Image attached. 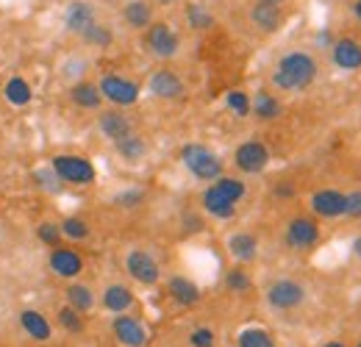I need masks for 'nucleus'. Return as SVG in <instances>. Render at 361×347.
Wrapping results in <instances>:
<instances>
[{
    "mask_svg": "<svg viewBox=\"0 0 361 347\" xmlns=\"http://www.w3.org/2000/svg\"><path fill=\"white\" fill-rule=\"evenodd\" d=\"M189 345L192 347H214L217 345V334H214V328H209V325L195 328V331L189 334Z\"/></svg>",
    "mask_w": 361,
    "mask_h": 347,
    "instance_id": "4c0bfd02",
    "label": "nucleus"
},
{
    "mask_svg": "<svg viewBox=\"0 0 361 347\" xmlns=\"http://www.w3.org/2000/svg\"><path fill=\"white\" fill-rule=\"evenodd\" d=\"M156 6H178V3H186V0H153Z\"/></svg>",
    "mask_w": 361,
    "mask_h": 347,
    "instance_id": "a18cd8bd",
    "label": "nucleus"
},
{
    "mask_svg": "<svg viewBox=\"0 0 361 347\" xmlns=\"http://www.w3.org/2000/svg\"><path fill=\"white\" fill-rule=\"evenodd\" d=\"M78 42L84 44V47H90V50L106 53V50H111L114 42H117V25L111 20H106V17H100V20H94L90 28L78 37Z\"/></svg>",
    "mask_w": 361,
    "mask_h": 347,
    "instance_id": "412c9836",
    "label": "nucleus"
},
{
    "mask_svg": "<svg viewBox=\"0 0 361 347\" xmlns=\"http://www.w3.org/2000/svg\"><path fill=\"white\" fill-rule=\"evenodd\" d=\"M250 114L262 123H272L283 114V103L272 89H259L256 95H250Z\"/></svg>",
    "mask_w": 361,
    "mask_h": 347,
    "instance_id": "b1692460",
    "label": "nucleus"
},
{
    "mask_svg": "<svg viewBox=\"0 0 361 347\" xmlns=\"http://www.w3.org/2000/svg\"><path fill=\"white\" fill-rule=\"evenodd\" d=\"M37 239L47 245V248H59L61 242H64V233H61V225L56 222V219H42L39 225H37Z\"/></svg>",
    "mask_w": 361,
    "mask_h": 347,
    "instance_id": "c9c22d12",
    "label": "nucleus"
},
{
    "mask_svg": "<svg viewBox=\"0 0 361 347\" xmlns=\"http://www.w3.org/2000/svg\"><path fill=\"white\" fill-rule=\"evenodd\" d=\"M264 3H278V6H283L286 0H264Z\"/></svg>",
    "mask_w": 361,
    "mask_h": 347,
    "instance_id": "de8ad7c7",
    "label": "nucleus"
},
{
    "mask_svg": "<svg viewBox=\"0 0 361 347\" xmlns=\"http://www.w3.org/2000/svg\"><path fill=\"white\" fill-rule=\"evenodd\" d=\"M247 25L262 34V37H272L286 25V8L278 3H264V0H250L247 11H245Z\"/></svg>",
    "mask_w": 361,
    "mask_h": 347,
    "instance_id": "6e6552de",
    "label": "nucleus"
},
{
    "mask_svg": "<svg viewBox=\"0 0 361 347\" xmlns=\"http://www.w3.org/2000/svg\"><path fill=\"white\" fill-rule=\"evenodd\" d=\"M156 17H159V6L153 0H120L114 8V25L128 31V34H136V37Z\"/></svg>",
    "mask_w": 361,
    "mask_h": 347,
    "instance_id": "39448f33",
    "label": "nucleus"
},
{
    "mask_svg": "<svg viewBox=\"0 0 361 347\" xmlns=\"http://www.w3.org/2000/svg\"><path fill=\"white\" fill-rule=\"evenodd\" d=\"M200 209L214 219H233L239 206H231V203H226V200H220L217 195H212L209 189H203V192H200Z\"/></svg>",
    "mask_w": 361,
    "mask_h": 347,
    "instance_id": "2f4dec72",
    "label": "nucleus"
},
{
    "mask_svg": "<svg viewBox=\"0 0 361 347\" xmlns=\"http://www.w3.org/2000/svg\"><path fill=\"white\" fill-rule=\"evenodd\" d=\"M61 233H64V239H70V242H84V239H90V222L84 217H64L61 222Z\"/></svg>",
    "mask_w": 361,
    "mask_h": 347,
    "instance_id": "f704fd0d",
    "label": "nucleus"
},
{
    "mask_svg": "<svg viewBox=\"0 0 361 347\" xmlns=\"http://www.w3.org/2000/svg\"><path fill=\"white\" fill-rule=\"evenodd\" d=\"M139 44H142V50L150 56V59H156V61H173V59H178L180 50H183V37H180V31L167 20V17H156L142 34H139Z\"/></svg>",
    "mask_w": 361,
    "mask_h": 347,
    "instance_id": "f03ea898",
    "label": "nucleus"
},
{
    "mask_svg": "<svg viewBox=\"0 0 361 347\" xmlns=\"http://www.w3.org/2000/svg\"><path fill=\"white\" fill-rule=\"evenodd\" d=\"M350 253H353L356 261H361V233H356V236L350 239Z\"/></svg>",
    "mask_w": 361,
    "mask_h": 347,
    "instance_id": "37998d69",
    "label": "nucleus"
},
{
    "mask_svg": "<svg viewBox=\"0 0 361 347\" xmlns=\"http://www.w3.org/2000/svg\"><path fill=\"white\" fill-rule=\"evenodd\" d=\"M275 195H278V197H283V195H295V189H292V186H278Z\"/></svg>",
    "mask_w": 361,
    "mask_h": 347,
    "instance_id": "c03bdc74",
    "label": "nucleus"
},
{
    "mask_svg": "<svg viewBox=\"0 0 361 347\" xmlns=\"http://www.w3.org/2000/svg\"><path fill=\"white\" fill-rule=\"evenodd\" d=\"M145 89H147V95H153L156 100H167V103L180 100V97L186 95V84H183V78H180L173 67H159V70H153V73L147 75Z\"/></svg>",
    "mask_w": 361,
    "mask_h": 347,
    "instance_id": "ddd939ff",
    "label": "nucleus"
},
{
    "mask_svg": "<svg viewBox=\"0 0 361 347\" xmlns=\"http://www.w3.org/2000/svg\"><path fill=\"white\" fill-rule=\"evenodd\" d=\"M226 248L228 253H231V259L236 261V264H245V267L253 264V261L259 259V253H262V242H259V236L253 231H233V233H228Z\"/></svg>",
    "mask_w": 361,
    "mask_h": 347,
    "instance_id": "aec40b11",
    "label": "nucleus"
},
{
    "mask_svg": "<svg viewBox=\"0 0 361 347\" xmlns=\"http://www.w3.org/2000/svg\"><path fill=\"white\" fill-rule=\"evenodd\" d=\"M331 64L339 73H361V39L359 37H336L331 42Z\"/></svg>",
    "mask_w": 361,
    "mask_h": 347,
    "instance_id": "dca6fc26",
    "label": "nucleus"
},
{
    "mask_svg": "<svg viewBox=\"0 0 361 347\" xmlns=\"http://www.w3.org/2000/svg\"><path fill=\"white\" fill-rule=\"evenodd\" d=\"M309 209L317 219H339L345 217L348 212V192L342 189H334V186H325V189H317L309 197Z\"/></svg>",
    "mask_w": 361,
    "mask_h": 347,
    "instance_id": "4468645a",
    "label": "nucleus"
},
{
    "mask_svg": "<svg viewBox=\"0 0 361 347\" xmlns=\"http://www.w3.org/2000/svg\"><path fill=\"white\" fill-rule=\"evenodd\" d=\"M264 300L272 311L278 314H289V311H298L303 308L309 300V286L295 278V275H278L272 278L270 284L264 286Z\"/></svg>",
    "mask_w": 361,
    "mask_h": 347,
    "instance_id": "7ed1b4c3",
    "label": "nucleus"
},
{
    "mask_svg": "<svg viewBox=\"0 0 361 347\" xmlns=\"http://www.w3.org/2000/svg\"><path fill=\"white\" fill-rule=\"evenodd\" d=\"M50 170L56 173V178L61 183H70V186H92L94 183V164L84 156H75V153H59L50 159Z\"/></svg>",
    "mask_w": 361,
    "mask_h": 347,
    "instance_id": "0eeeda50",
    "label": "nucleus"
},
{
    "mask_svg": "<svg viewBox=\"0 0 361 347\" xmlns=\"http://www.w3.org/2000/svg\"><path fill=\"white\" fill-rule=\"evenodd\" d=\"M319 78V56L312 47H286L270 70V89L281 95H300Z\"/></svg>",
    "mask_w": 361,
    "mask_h": 347,
    "instance_id": "f257e3e1",
    "label": "nucleus"
},
{
    "mask_svg": "<svg viewBox=\"0 0 361 347\" xmlns=\"http://www.w3.org/2000/svg\"><path fill=\"white\" fill-rule=\"evenodd\" d=\"M319 239H322V228H319V219L314 214H295V217H289L286 228H283V242L295 253L314 250Z\"/></svg>",
    "mask_w": 361,
    "mask_h": 347,
    "instance_id": "423d86ee",
    "label": "nucleus"
},
{
    "mask_svg": "<svg viewBox=\"0 0 361 347\" xmlns=\"http://www.w3.org/2000/svg\"><path fill=\"white\" fill-rule=\"evenodd\" d=\"M47 267H50L53 275H59V278H64V281H75V278L84 272L87 261H84V256H81L78 250L59 245V248H50V253H47Z\"/></svg>",
    "mask_w": 361,
    "mask_h": 347,
    "instance_id": "f3484780",
    "label": "nucleus"
},
{
    "mask_svg": "<svg viewBox=\"0 0 361 347\" xmlns=\"http://www.w3.org/2000/svg\"><path fill=\"white\" fill-rule=\"evenodd\" d=\"M114 150H117V156H120L126 164H139V162L147 156V139H145L142 133L131 130L128 136H123V139L114 142Z\"/></svg>",
    "mask_w": 361,
    "mask_h": 347,
    "instance_id": "c85d7f7f",
    "label": "nucleus"
},
{
    "mask_svg": "<svg viewBox=\"0 0 361 347\" xmlns=\"http://www.w3.org/2000/svg\"><path fill=\"white\" fill-rule=\"evenodd\" d=\"M94 126H97L103 139H109V142L114 145L117 139H123V136H128V133L134 130V120H131L123 109L111 106V109H100V111H97V123H94Z\"/></svg>",
    "mask_w": 361,
    "mask_h": 347,
    "instance_id": "a211bd4d",
    "label": "nucleus"
},
{
    "mask_svg": "<svg viewBox=\"0 0 361 347\" xmlns=\"http://www.w3.org/2000/svg\"><path fill=\"white\" fill-rule=\"evenodd\" d=\"M20 328L28 339L39 342V345H50L53 342V325L47 322V317L37 308H23L20 311Z\"/></svg>",
    "mask_w": 361,
    "mask_h": 347,
    "instance_id": "4be33fe9",
    "label": "nucleus"
},
{
    "mask_svg": "<svg viewBox=\"0 0 361 347\" xmlns=\"http://www.w3.org/2000/svg\"><path fill=\"white\" fill-rule=\"evenodd\" d=\"M345 14L361 25V0H345Z\"/></svg>",
    "mask_w": 361,
    "mask_h": 347,
    "instance_id": "79ce46f5",
    "label": "nucleus"
},
{
    "mask_svg": "<svg viewBox=\"0 0 361 347\" xmlns=\"http://www.w3.org/2000/svg\"><path fill=\"white\" fill-rule=\"evenodd\" d=\"M34 183L47 189V192H59V189H61V181L56 178V173H53L50 167H47V170H37V173H34Z\"/></svg>",
    "mask_w": 361,
    "mask_h": 347,
    "instance_id": "ea45409f",
    "label": "nucleus"
},
{
    "mask_svg": "<svg viewBox=\"0 0 361 347\" xmlns=\"http://www.w3.org/2000/svg\"><path fill=\"white\" fill-rule=\"evenodd\" d=\"M97 89H100L103 100L111 103V106H117V109H131V106L139 103V97H142V87H139L136 81H131V78L120 75V73H106V75H100Z\"/></svg>",
    "mask_w": 361,
    "mask_h": 347,
    "instance_id": "1a4fd4ad",
    "label": "nucleus"
},
{
    "mask_svg": "<svg viewBox=\"0 0 361 347\" xmlns=\"http://www.w3.org/2000/svg\"><path fill=\"white\" fill-rule=\"evenodd\" d=\"M142 200H145V192L142 189H126V192H120L114 197V206H120V209H136V206H142Z\"/></svg>",
    "mask_w": 361,
    "mask_h": 347,
    "instance_id": "58836bf2",
    "label": "nucleus"
},
{
    "mask_svg": "<svg viewBox=\"0 0 361 347\" xmlns=\"http://www.w3.org/2000/svg\"><path fill=\"white\" fill-rule=\"evenodd\" d=\"M236 347H278L275 336L262 325H247L236 334Z\"/></svg>",
    "mask_w": 361,
    "mask_h": 347,
    "instance_id": "c756f323",
    "label": "nucleus"
},
{
    "mask_svg": "<svg viewBox=\"0 0 361 347\" xmlns=\"http://www.w3.org/2000/svg\"><path fill=\"white\" fill-rule=\"evenodd\" d=\"M183 23H186L189 31L206 34V31H212V28L217 25V17L212 14V8H209L206 3H200V0H186V3H183Z\"/></svg>",
    "mask_w": 361,
    "mask_h": 347,
    "instance_id": "393cba45",
    "label": "nucleus"
},
{
    "mask_svg": "<svg viewBox=\"0 0 361 347\" xmlns=\"http://www.w3.org/2000/svg\"><path fill=\"white\" fill-rule=\"evenodd\" d=\"M167 295H170L180 308H192V305L200 303V298H203L200 286H197L192 278H186V275H173V278H167Z\"/></svg>",
    "mask_w": 361,
    "mask_h": 347,
    "instance_id": "a878e982",
    "label": "nucleus"
},
{
    "mask_svg": "<svg viewBox=\"0 0 361 347\" xmlns=\"http://www.w3.org/2000/svg\"><path fill=\"white\" fill-rule=\"evenodd\" d=\"M67 97H70V103L75 106V109H81V111H100L103 109V95H100V89L94 81H73L70 89H67Z\"/></svg>",
    "mask_w": 361,
    "mask_h": 347,
    "instance_id": "5701e85b",
    "label": "nucleus"
},
{
    "mask_svg": "<svg viewBox=\"0 0 361 347\" xmlns=\"http://www.w3.org/2000/svg\"><path fill=\"white\" fill-rule=\"evenodd\" d=\"M56 322H59V328H61L64 334H70V336H81V334L87 331V319H84V314L75 311L73 305H67V303L56 311Z\"/></svg>",
    "mask_w": 361,
    "mask_h": 347,
    "instance_id": "7c9ffc66",
    "label": "nucleus"
},
{
    "mask_svg": "<svg viewBox=\"0 0 361 347\" xmlns=\"http://www.w3.org/2000/svg\"><path fill=\"white\" fill-rule=\"evenodd\" d=\"M270 159H272L270 147L264 142H259V139H247V142L236 145V150H233V167L245 175L264 173L267 164H270Z\"/></svg>",
    "mask_w": 361,
    "mask_h": 347,
    "instance_id": "9b49d317",
    "label": "nucleus"
},
{
    "mask_svg": "<svg viewBox=\"0 0 361 347\" xmlns=\"http://www.w3.org/2000/svg\"><path fill=\"white\" fill-rule=\"evenodd\" d=\"M348 219H361V189H353L348 192V212H345Z\"/></svg>",
    "mask_w": 361,
    "mask_h": 347,
    "instance_id": "a19ab883",
    "label": "nucleus"
},
{
    "mask_svg": "<svg viewBox=\"0 0 361 347\" xmlns=\"http://www.w3.org/2000/svg\"><path fill=\"white\" fill-rule=\"evenodd\" d=\"M100 305H103V311H109L111 317L128 314L136 305L134 289H131L126 281H111V284H106L103 292H100Z\"/></svg>",
    "mask_w": 361,
    "mask_h": 347,
    "instance_id": "6ab92c4d",
    "label": "nucleus"
},
{
    "mask_svg": "<svg viewBox=\"0 0 361 347\" xmlns=\"http://www.w3.org/2000/svg\"><path fill=\"white\" fill-rule=\"evenodd\" d=\"M3 95H6V100H8L11 106H28L31 97H34V89H31V84H28L25 78H17V75H14V78L6 81Z\"/></svg>",
    "mask_w": 361,
    "mask_h": 347,
    "instance_id": "473e14b6",
    "label": "nucleus"
},
{
    "mask_svg": "<svg viewBox=\"0 0 361 347\" xmlns=\"http://www.w3.org/2000/svg\"><path fill=\"white\" fill-rule=\"evenodd\" d=\"M359 109H361V103H359Z\"/></svg>",
    "mask_w": 361,
    "mask_h": 347,
    "instance_id": "3c124183",
    "label": "nucleus"
},
{
    "mask_svg": "<svg viewBox=\"0 0 361 347\" xmlns=\"http://www.w3.org/2000/svg\"><path fill=\"white\" fill-rule=\"evenodd\" d=\"M228 111H233L236 117H250V95L242 89H231L226 95Z\"/></svg>",
    "mask_w": 361,
    "mask_h": 347,
    "instance_id": "e433bc0d",
    "label": "nucleus"
},
{
    "mask_svg": "<svg viewBox=\"0 0 361 347\" xmlns=\"http://www.w3.org/2000/svg\"><path fill=\"white\" fill-rule=\"evenodd\" d=\"M322 347H348V345H345V342H325Z\"/></svg>",
    "mask_w": 361,
    "mask_h": 347,
    "instance_id": "49530a36",
    "label": "nucleus"
},
{
    "mask_svg": "<svg viewBox=\"0 0 361 347\" xmlns=\"http://www.w3.org/2000/svg\"><path fill=\"white\" fill-rule=\"evenodd\" d=\"M206 189L212 195H217L220 200L231 203V206H239L245 200V195H247V183L242 178H233V175H220L217 181L206 183Z\"/></svg>",
    "mask_w": 361,
    "mask_h": 347,
    "instance_id": "bb28decb",
    "label": "nucleus"
},
{
    "mask_svg": "<svg viewBox=\"0 0 361 347\" xmlns=\"http://www.w3.org/2000/svg\"><path fill=\"white\" fill-rule=\"evenodd\" d=\"M100 17H103V11H100L97 0H70L67 8H64L61 23H64V31L78 39L92 23L100 20Z\"/></svg>",
    "mask_w": 361,
    "mask_h": 347,
    "instance_id": "f8f14e48",
    "label": "nucleus"
},
{
    "mask_svg": "<svg viewBox=\"0 0 361 347\" xmlns=\"http://www.w3.org/2000/svg\"><path fill=\"white\" fill-rule=\"evenodd\" d=\"M356 347H361V342H359V345H356Z\"/></svg>",
    "mask_w": 361,
    "mask_h": 347,
    "instance_id": "8fccbe9b",
    "label": "nucleus"
},
{
    "mask_svg": "<svg viewBox=\"0 0 361 347\" xmlns=\"http://www.w3.org/2000/svg\"><path fill=\"white\" fill-rule=\"evenodd\" d=\"M226 289L228 292H233V295H247L250 289H253V278H250V272H247V267L245 264H236V267H231L226 272Z\"/></svg>",
    "mask_w": 361,
    "mask_h": 347,
    "instance_id": "72a5a7b5",
    "label": "nucleus"
},
{
    "mask_svg": "<svg viewBox=\"0 0 361 347\" xmlns=\"http://www.w3.org/2000/svg\"><path fill=\"white\" fill-rule=\"evenodd\" d=\"M103 3H120V0H103Z\"/></svg>",
    "mask_w": 361,
    "mask_h": 347,
    "instance_id": "09e8293b",
    "label": "nucleus"
},
{
    "mask_svg": "<svg viewBox=\"0 0 361 347\" xmlns=\"http://www.w3.org/2000/svg\"><path fill=\"white\" fill-rule=\"evenodd\" d=\"M180 164L186 167V173L203 183H212L217 181L220 175H226V164L223 159L217 156V150H212L209 145L203 142H189L180 147Z\"/></svg>",
    "mask_w": 361,
    "mask_h": 347,
    "instance_id": "20e7f679",
    "label": "nucleus"
},
{
    "mask_svg": "<svg viewBox=\"0 0 361 347\" xmlns=\"http://www.w3.org/2000/svg\"><path fill=\"white\" fill-rule=\"evenodd\" d=\"M64 300H67V305H73L75 311L90 314L92 308L97 305V295H94V289H92L90 284H84V281H70V284L64 286Z\"/></svg>",
    "mask_w": 361,
    "mask_h": 347,
    "instance_id": "cd10ccee",
    "label": "nucleus"
},
{
    "mask_svg": "<svg viewBox=\"0 0 361 347\" xmlns=\"http://www.w3.org/2000/svg\"><path fill=\"white\" fill-rule=\"evenodd\" d=\"M111 334H114V342L120 347H147V342H150L147 325L134 314H117L111 322Z\"/></svg>",
    "mask_w": 361,
    "mask_h": 347,
    "instance_id": "2eb2a0df",
    "label": "nucleus"
},
{
    "mask_svg": "<svg viewBox=\"0 0 361 347\" xmlns=\"http://www.w3.org/2000/svg\"><path fill=\"white\" fill-rule=\"evenodd\" d=\"M123 267H126L128 278L142 284V286H156L161 281V264L145 248H131L123 259Z\"/></svg>",
    "mask_w": 361,
    "mask_h": 347,
    "instance_id": "9d476101",
    "label": "nucleus"
}]
</instances>
